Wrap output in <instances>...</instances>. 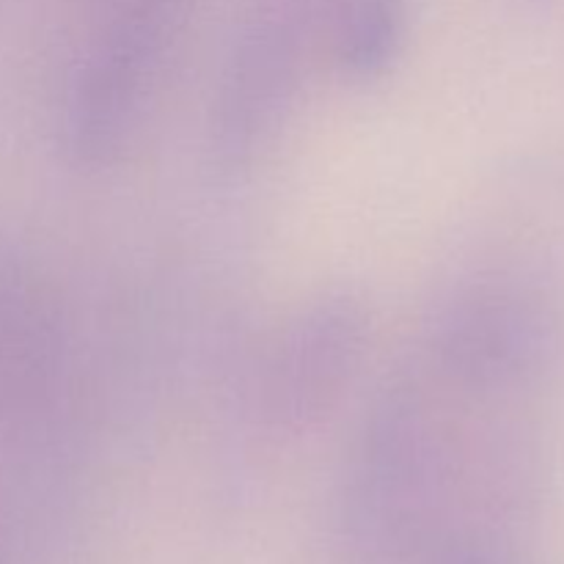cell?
Wrapping results in <instances>:
<instances>
[{"mask_svg": "<svg viewBox=\"0 0 564 564\" xmlns=\"http://www.w3.org/2000/svg\"><path fill=\"white\" fill-rule=\"evenodd\" d=\"M534 372L435 314L352 441L339 494L347 564H518L521 482L471 422L494 386Z\"/></svg>", "mask_w": 564, "mask_h": 564, "instance_id": "cell-1", "label": "cell"}, {"mask_svg": "<svg viewBox=\"0 0 564 564\" xmlns=\"http://www.w3.org/2000/svg\"><path fill=\"white\" fill-rule=\"evenodd\" d=\"M336 0H253L215 86L207 124L209 163L240 176L290 119L308 61L330 42Z\"/></svg>", "mask_w": 564, "mask_h": 564, "instance_id": "cell-2", "label": "cell"}, {"mask_svg": "<svg viewBox=\"0 0 564 564\" xmlns=\"http://www.w3.org/2000/svg\"><path fill=\"white\" fill-rule=\"evenodd\" d=\"M185 0H116L72 69L64 138L72 163H113L143 119Z\"/></svg>", "mask_w": 564, "mask_h": 564, "instance_id": "cell-3", "label": "cell"}, {"mask_svg": "<svg viewBox=\"0 0 564 564\" xmlns=\"http://www.w3.org/2000/svg\"><path fill=\"white\" fill-rule=\"evenodd\" d=\"M369 325L367 306L352 292H328L301 308L259 369V422L275 435H301L323 422L361 369Z\"/></svg>", "mask_w": 564, "mask_h": 564, "instance_id": "cell-4", "label": "cell"}, {"mask_svg": "<svg viewBox=\"0 0 564 564\" xmlns=\"http://www.w3.org/2000/svg\"><path fill=\"white\" fill-rule=\"evenodd\" d=\"M408 33V0H336L330 55L352 83L383 80Z\"/></svg>", "mask_w": 564, "mask_h": 564, "instance_id": "cell-5", "label": "cell"}]
</instances>
